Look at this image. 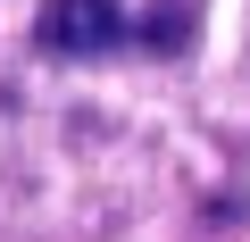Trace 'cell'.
<instances>
[{
  "instance_id": "7a4b0ae2",
  "label": "cell",
  "mask_w": 250,
  "mask_h": 242,
  "mask_svg": "<svg viewBox=\"0 0 250 242\" xmlns=\"http://www.w3.org/2000/svg\"><path fill=\"white\" fill-rule=\"evenodd\" d=\"M184 34H192V17L175 9V0H159V9L142 17V42H150V50H184Z\"/></svg>"
},
{
  "instance_id": "6da1fadb",
  "label": "cell",
  "mask_w": 250,
  "mask_h": 242,
  "mask_svg": "<svg viewBox=\"0 0 250 242\" xmlns=\"http://www.w3.org/2000/svg\"><path fill=\"white\" fill-rule=\"evenodd\" d=\"M34 42L50 59H108L125 42V9H117V0H42Z\"/></svg>"
}]
</instances>
